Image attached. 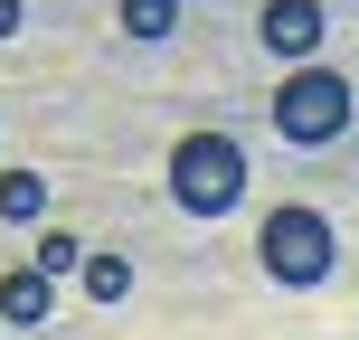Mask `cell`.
I'll return each instance as SVG.
<instances>
[{"label":"cell","mask_w":359,"mask_h":340,"mask_svg":"<svg viewBox=\"0 0 359 340\" xmlns=\"http://www.w3.org/2000/svg\"><path fill=\"white\" fill-rule=\"evenodd\" d=\"M274 132H284L293 151H322V142H341L350 132V114H359V95H350V76L341 67H293L284 86H274Z\"/></svg>","instance_id":"cell-2"},{"label":"cell","mask_w":359,"mask_h":340,"mask_svg":"<svg viewBox=\"0 0 359 340\" xmlns=\"http://www.w3.org/2000/svg\"><path fill=\"white\" fill-rule=\"evenodd\" d=\"M255 265H265L284 293H312L331 265H341V227H331L322 208H303V198H284V208H265V227H255Z\"/></svg>","instance_id":"cell-1"},{"label":"cell","mask_w":359,"mask_h":340,"mask_svg":"<svg viewBox=\"0 0 359 340\" xmlns=\"http://www.w3.org/2000/svg\"><path fill=\"white\" fill-rule=\"evenodd\" d=\"M76 265H86V246L67 227H38V274H76Z\"/></svg>","instance_id":"cell-9"},{"label":"cell","mask_w":359,"mask_h":340,"mask_svg":"<svg viewBox=\"0 0 359 340\" xmlns=\"http://www.w3.org/2000/svg\"><path fill=\"white\" fill-rule=\"evenodd\" d=\"M114 29L151 48V38H170V29H180V0H123V10H114Z\"/></svg>","instance_id":"cell-7"},{"label":"cell","mask_w":359,"mask_h":340,"mask_svg":"<svg viewBox=\"0 0 359 340\" xmlns=\"http://www.w3.org/2000/svg\"><path fill=\"white\" fill-rule=\"evenodd\" d=\"M255 38H265V57H284V67H312V48L331 38L322 0H265L255 10Z\"/></svg>","instance_id":"cell-4"},{"label":"cell","mask_w":359,"mask_h":340,"mask_svg":"<svg viewBox=\"0 0 359 340\" xmlns=\"http://www.w3.org/2000/svg\"><path fill=\"white\" fill-rule=\"evenodd\" d=\"M86 293H95V303H123V293H133V265H123V255H86Z\"/></svg>","instance_id":"cell-8"},{"label":"cell","mask_w":359,"mask_h":340,"mask_svg":"<svg viewBox=\"0 0 359 340\" xmlns=\"http://www.w3.org/2000/svg\"><path fill=\"white\" fill-rule=\"evenodd\" d=\"M10 29H19V0H0V38H10Z\"/></svg>","instance_id":"cell-10"},{"label":"cell","mask_w":359,"mask_h":340,"mask_svg":"<svg viewBox=\"0 0 359 340\" xmlns=\"http://www.w3.org/2000/svg\"><path fill=\"white\" fill-rule=\"evenodd\" d=\"M170 198L189 217H227L236 198H246V151H236L227 132H180L170 142Z\"/></svg>","instance_id":"cell-3"},{"label":"cell","mask_w":359,"mask_h":340,"mask_svg":"<svg viewBox=\"0 0 359 340\" xmlns=\"http://www.w3.org/2000/svg\"><path fill=\"white\" fill-rule=\"evenodd\" d=\"M0 217H10V227H29V217H48V179H38L29 161H10V170H0Z\"/></svg>","instance_id":"cell-6"},{"label":"cell","mask_w":359,"mask_h":340,"mask_svg":"<svg viewBox=\"0 0 359 340\" xmlns=\"http://www.w3.org/2000/svg\"><path fill=\"white\" fill-rule=\"evenodd\" d=\"M0 322H10V331H48L57 322V274L10 265V274H0Z\"/></svg>","instance_id":"cell-5"}]
</instances>
